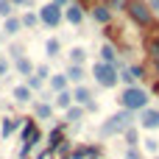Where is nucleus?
<instances>
[{"label":"nucleus","mask_w":159,"mask_h":159,"mask_svg":"<svg viewBox=\"0 0 159 159\" xmlns=\"http://www.w3.org/2000/svg\"><path fill=\"white\" fill-rule=\"evenodd\" d=\"M120 109H129V112H143L148 109V92L143 87H123L120 92Z\"/></svg>","instance_id":"nucleus-1"},{"label":"nucleus","mask_w":159,"mask_h":159,"mask_svg":"<svg viewBox=\"0 0 159 159\" xmlns=\"http://www.w3.org/2000/svg\"><path fill=\"white\" fill-rule=\"evenodd\" d=\"M134 126V112H129V109H120V112H115L103 126H101V137H115V134H123L126 129H131Z\"/></svg>","instance_id":"nucleus-2"},{"label":"nucleus","mask_w":159,"mask_h":159,"mask_svg":"<svg viewBox=\"0 0 159 159\" xmlns=\"http://www.w3.org/2000/svg\"><path fill=\"white\" fill-rule=\"evenodd\" d=\"M42 143V131L34 120L25 117V126H22V134H20V159H31V151Z\"/></svg>","instance_id":"nucleus-3"},{"label":"nucleus","mask_w":159,"mask_h":159,"mask_svg":"<svg viewBox=\"0 0 159 159\" xmlns=\"http://www.w3.org/2000/svg\"><path fill=\"white\" fill-rule=\"evenodd\" d=\"M92 78L98 81V87H103V89H112V87H117V84H120V70H117L115 64L98 61V64L92 67Z\"/></svg>","instance_id":"nucleus-4"},{"label":"nucleus","mask_w":159,"mask_h":159,"mask_svg":"<svg viewBox=\"0 0 159 159\" xmlns=\"http://www.w3.org/2000/svg\"><path fill=\"white\" fill-rule=\"evenodd\" d=\"M126 14H129L140 28H151V25H154V14H151L148 0H129V3H126Z\"/></svg>","instance_id":"nucleus-5"},{"label":"nucleus","mask_w":159,"mask_h":159,"mask_svg":"<svg viewBox=\"0 0 159 159\" xmlns=\"http://www.w3.org/2000/svg\"><path fill=\"white\" fill-rule=\"evenodd\" d=\"M39 20H42L48 28H59L61 20H64V8H59L56 3H48V6L39 8Z\"/></svg>","instance_id":"nucleus-6"},{"label":"nucleus","mask_w":159,"mask_h":159,"mask_svg":"<svg viewBox=\"0 0 159 159\" xmlns=\"http://www.w3.org/2000/svg\"><path fill=\"white\" fill-rule=\"evenodd\" d=\"M22 126H25V117H0V140H8L11 134H17V131H22Z\"/></svg>","instance_id":"nucleus-7"},{"label":"nucleus","mask_w":159,"mask_h":159,"mask_svg":"<svg viewBox=\"0 0 159 159\" xmlns=\"http://www.w3.org/2000/svg\"><path fill=\"white\" fill-rule=\"evenodd\" d=\"M137 123L143 126V129H159V109H143L140 112V117H137Z\"/></svg>","instance_id":"nucleus-8"},{"label":"nucleus","mask_w":159,"mask_h":159,"mask_svg":"<svg viewBox=\"0 0 159 159\" xmlns=\"http://www.w3.org/2000/svg\"><path fill=\"white\" fill-rule=\"evenodd\" d=\"M145 50L151 53V59H159V25H151V34L145 36Z\"/></svg>","instance_id":"nucleus-9"},{"label":"nucleus","mask_w":159,"mask_h":159,"mask_svg":"<svg viewBox=\"0 0 159 159\" xmlns=\"http://www.w3.org/2000/svg\"><path fill=\"white\" fill-rule=\"evenodd\" d=\"M64 20H67L70 25H81V22H84V6H81V3L67 6V8H64Z\"/></svg>","instance_id":"nucleus-10"},{"label":"nucleus","mask_w":159,"mask_h":159,"mask_svg":"<svg viewBox=\"0 0 159 159\" xmlns=\"http://www.w3.org/2000/svg\"><path fill=\"white\" fill-rule=\"evenodd\" d=\"M92 17H95L101 25H109V22H112V8H109L106 3H95V6H92Z\"/></svg>","instance_id":"nucleus-11"},{"label":"nucleus","mask_w":159,"mask_h":159,"mask_svg":"<svg viewBox=\"0 0 159 159\" xmlns=\"http://www.w3.org/2000/svg\"><path fill=\"white\" fill-rule=\"evenodd\" d=\"M98 61H106V64H115V67H120V59H117V50H115V45H101V59Z\"/></svg>","instance_id":"nucleus-12"},{"label":"nucleus","mask_w":159,"mask_h":159,"mask_svg":"<svg viewBox=\"0 0 159 159\" xmlns=\"http://www.w3.org/2000/svg\"><path fill=\"white\" fill-rule=\"evenodd\" d=\"M73 103H75V106H87V103H92V92H89L84 84H78V87L73 89Z\"/></svg>","instance_id":"nucleus-13"},{"label":"nucleus","mask_w":159,"mask_h":159,"mask_svg":"<svg viewBox=\"0 0 159 159\" xmlns=\"http://www.w3.org/2000/svg\"><path fill=\"white\" fill-rule=\"evenodd\" d=\"M64 75H67V81H70V84H75V87L87 78V73H84V67H81V64H70Z\"/></svg>","instance_id":"nucleus-14"},{"label":"nucleus","mask_w":159,"mask_h":159,"mask_svg":"<svg viewBox=\"0 0 159 159\" xmlns=\"http://www.w3.org/2000/svg\"><path fill=\"white\" fill-rule=\"evenodd\" d=\"M84 115H87V109H84V106H70V109L64 112V117H67V123H73V126H81V120H84Z\"/></svg>","instance_id":"nucleus-15"},{"label":"nucleus","mask_w":159,"mask_h":159,"mask_svg":"<svg viewBox=\"0 0 159 159\" xmlns=\"http://www.w3.org/2000/svg\"><path fill=\"white\" fill-rule=\"evenodd\" d=\"M50 87H53V92L59 95V92H64V89L70 87V81H67L64 73H56V75H50Z\"/></svg>","instance_id":"nucleus-16"},{"label":"nucleus","mask_w":159,"mask_h":159,"mask_svg":"<svg viewBox=\"0 0 159 159\" xmlns=\"http://www.w3.org/2000/svg\"><path fill=\"white\" fill-rule=\"evenodd\" d=\"M95 151H98L95 145H78V148H73V151H70V159H89Z\"/></svg>","instance_id":"nucleus-17"},{"label":"nucleus","mask_w":159,"mask_h":159,"mask_svg":"<svg viewBox=\"0 0 159 159\" xmlns=\"http://www.w3.org/2000/svg\"><path fill=\"white\" fill-rule=\"evenodd\" d=\"M14 70H17L20 75H34V64H31V59H28V56L17 59V61H14Z\"/></svg>","instance_id":"nucleus-18"},{"label":"nucleus","mask_w":159,"mask_h":159,"mask_svg":"<svg viewBox=\"0 0 159 159\" xmlns=\"http://www.w3.org/2000/svg\"><path fill=\"white\" fill-rule=\"evenodd\" d=\"M70 106H75V103H73V92H70V89L59 92V95H56V109H64V112H67Z\"/></svg>","instance_id":"nucleus-19"},{"label":"nucleus","mask_w":159,"mask_h":159,"mask_svg":"<svg viewBox=\"0 0 159 159\" xmlns=\"http://www.w3.org/2000/svg\"><path fill=\"white\" fill-rule=\"evenodd\" d=\"M123 140H126L129 148H137V145H140V129H137V126L126 129V131H123Z\"/></svg>","instance_id":"nucleus-20"},{"label":"nucleus","mask_w":159,"mask_h":159,"mask_svg":"<svg viewBox=\"0 0 159 159\" xmlns=\"http://www.w3.org/2000/svg\"><path fill=\"white\" fill-rule=\"evenodd\" d=\"M3 31H6L8 36L20 34V31H22V22H20V17H6V25H3Z\"/></svg>","instance_id":"nucleus-21"},{"label":"nucleus","mask_w":159,"mask_h":159,"mask_svg":"<svg viewBox=\"0 0 159 159\" xmlns=\"http://www.w3.org/2000/svg\"><path fill=\"white\" fill-rule=\"evenodd\" d=\"M45 53H48V59H56V56L61 53V42H59L56 36H50V39L45 42Z\"/></svg>","instance_id":"nucleus-22"},{"label":"nucleus","mask_w":159,"mask_h":159,"mask_svg":"<svg viewBox=\"0 0 159 159\" xmlns=\"http://www.w3.org/2000/svg\"><path fill=\"white\" fill-rule=\"evenodd\" d=\"M11 95H14V101H20V103H25V101H31V98H34V92H31L25 84L14 87V89H11Z\"/></svg>","instance_id":"nucleus-23"},{"label":"nucleus","mask_w":159,"mask_h":159,"mask_svg":"<svg viewBox=\"0 0 159 159\" xmlns=\"http://www.w3.org/2000/svg\"><path fill=\"white\" fill-rule=\"evenodd\" d=\"M34 117L50 120V117H53V106H50V103H36V106H34Z\"/></svg>","instance_id":"nucleus-24"},{"label":"nucleus","mask_w":159,"mask_h":159,"mask_svg":"<svg viewBox=\"0 0 159 159\" xmlns=\"http://www.w3.org/2000/svg\"><path fill=\"white\" fill-rule=\"evenodd\" d=\"M20 22H22V28H36L42 20H39V14H34V11H25V14L20 17Z\"/></svg>","instance_id":"nucleus-25"},{"label":"nucleus","mask_w":159,"mask_h":159,"mask_svg":"<svg viewBox=\"0 0 159 159\" xmlns=\"http://www.w3.org/2000/svg\"><path fill=\"white\" fill-rule=\"evenodd\" d=\"M61 143H64V134H61V129H53V131H50V137H48V151L59 148Z\"/></svg>","instance_id":"nucleus-26"},{"label":"nucleus","mask_w":159,"mask_h":159,"mask_svg":"<svg viewBox=\"0 0 159 159\" xmlns=\"http://www.w3.org/2000/svg\"><path fill=\"white\" fill-rule=\"evenodd\" d=\"M84 59H87V50L84 48H73L70 50V64H81L84 67Z\"/></svg>","instance_id":"nucleus-27"},{"label":"nucleus","mask_w":159,"mask_h":159,"mask_svg":"<svg viewBox=\"0 0 159 159\" xmlns=\"http://www.w3.org/2000/svg\"><path fill=\"white\" fill-rule=\"evenodd\" d=\"M120 81H123L126 87H137V78H134L131 67H123V70H120Z\"/></svg>","instance_id":"nucleus-28"},{"label":"nucleus","mask_w":159,"mask_h":159,"mask_svg":"<svg viewBox=\"0 0 159 159\" xmlns=\"http://www.w3.org/2000/svg\"><path fill=\"white\" fill-rule=\"evenodd\" d=\"M42 84H45V81H42V78H36V75H28V81H25V87H28L31 92H39V89H42Z\"/></svg>","instance_id":"nucleus-29"},{"label":"nucleus","mask_w":159,"mask_h":159,"mask_svg":"<svg viewBox=\"0 0 159 159\" xmlns=\"http://www.w3.org/2000/svg\"><path fill=\"white\" fill-rule=\"evenodd\" d=\"M145 151L157 157V154H159V140H154V137H148V140H145Z\"/></svg>","instance_id":"nucleus-30"},{"label":"nucleus","mask_w":159,"mask_h":159,"mask_svg":"<svg viewBox=\"0 0 159 159\" xmlns=\"http://www.w3.org/2000/svg\"><path fill=\"white\" fill-rule=\"evenodd\" d=\"M103 3H106L112 11H117V8H126V3H129V0H103Z\"/></svg>","instance_id":"nucleus-31"},{"label":"nucleus","mask_w":159,"mask_h":159,"mask_svg":"<svg viewBox=\"0 0 159 159\" xmlns=\"http://www.w3.org/2000/svg\"><path fill=\"white\" fill-rule=\"evenodd\" d=\"M36 78H42V81H45V78H50V70H48V64H39V67H36Z\"/></svg>","instance_id":"nucleus-32"},{"label":"nucleus","mask_w":159,"mask_h":159,"mask_svg":"<svg viewBox=\"0 0 159 159\" xmlns=\"http://www.w3.org/2000/svg\"><path fill=\"white\" fill-rule=\"evenodd\" d=\"M11 8H14V6H11L8 0H0V14H3V17H11Z\"/></svg>","instance_id":"nucleus-33"},{"label":"nucleus","mask_w":159,"mask_h":159,"mask_svg":"<svg viewBox=\"0 0 159 159\" xmlns=\"http://www.w3.org/2000/svg\"><path fill=\"white\" fill-rule=\"evenodd\" d=\"M123 159H143V154H140V148H126V157Z\"/></svg>","instance_id":"nucleus-34"},{"label":"nucleus","mask_w":159,"mask_h":159,"mask_svg":"<svg viewBox=\"0 0 159 159\" xmlns=\"http://www.w3.org/2000/svg\"><path fill=\"white\" fill-rule=\"evenodd\" d=\"M131 73H134V78L140 81V78H145V67H140V64H134L131 67Z\"/></svg>","instance_id":"nucleus-35"},{"label":"nucleus","mask_w":159,"mask_h":159,"mask_svg":"<svg viewBox=\"0 0 159 159\" xmlns=\"http://www.w3.org/2000/svg\"><path fill=\"white\" fill-rule=\"evenodd\" d=\"M6 73H8V59H6V56H0V78H3Z\"/></svg>","instance_id":"nucleus-36"},{"label":"nucleus","mask_w":159,"mask_h":159,"mask_svg":"<svg viewBox=\"0 0 159 159\" xmlns=\"http://www.w3.org/2000/svg\"><path fill=\"white\" fill-rule=\"evenodd\" d=\"M11 59H14V61H17V59H22V48H17V45H14V48H11Z\"/></svg>","instance_id":"nucleus-37"},{"label":"nucleus","mask_w":159,"mask_h":159,"mask_svg":"<svg viewBox=\"0 0 159 159\" xmlns=\"http://www.w3.org/2000/svg\"><path fill=\"white\" fill-rule=\"evenodd\" d=\"M11 6H34V0H8Z\"/></svg>","instance_id":"nucleus-38"},{"label":"nucleus","mask_w":159,"mask_h":159,"mask_svg":"<svg viewBox=\"0 0 159 159\" xmlns=\"http://www.w3.org/2000/svg\"><path fill=\"white\" fill-rule=\"evenodd\" d=\"M151 67H154V73H157V78H159V59H154V61H151Z\"/></svg>","instance_id":"nucleus-39"},{"label":"nucleus","mask_w":159,"mask_h":159,"mask_svg":"<svg viewBox=\"0 0 159 159\" xmlns=\"http://www.w3.org/2000/svg\"><path fill=\"white\" fill-rule=\"evenodd\" d=\"M50 3H56L59 8H67V0H50Z\"/></svg>","instance_id":"nucleus-40"},{"label":"nucleus","mask_w":159,"mask_h":159,"mask_svg":"<svg viewBox=\"0 0 159 159\" xmlns=\"http://www.w3.org/2000/svg\"><path fill=\"white\" fill-rule=\"evenodd\" d=\"M148 6H151V8H157V11H159V0H148Z\"/></svg>","instance_id":"nucleus-41"},{"label":"nucleus","mask_w":159,"mask_h":159,"mask_svg":"<svg viewBox=\"0 0 159 159\" xmlns=\"http://www.w3.org/2000/svg\"><path fill=\"white\" fill-rule=\"evenodd\" d=\"M154 159H159V154H157V157H154Z\"/></svg>","instance_id":"nucleus-42"}]
</instances>
